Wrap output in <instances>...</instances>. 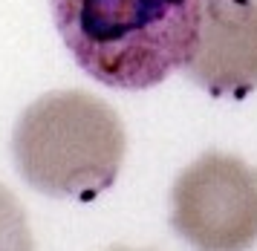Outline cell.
<instances>
[{
	"mask_svg": "<svg viewBox=\"0 0 257 251\" xmlns=\"http://www.w3.org/2000/svg\"><path fill=\"white\" fill-rule=\"evenodd\" d=\"M185 75L214 98L257 90V0H202Z\"/></svg>",
	"mask_w": 257,
	"mask_h": 251,
	"instance_id": "obj_4",
	"label": "cell"
},
{
	"mask_svg": "<svg viewBox=\"0 0 257 251\" xmlns=\"http://www.w3.org/2000/svg\"><path fill=\"white\" fill-rule=\"evenodd\" d=\"M110 251H139V248H127V245H116V248H110ZM142 251H151V248H142Z\"/></svg>",
	"mask_w": 257,
	"mask_h": 251,
	"instance_id": "obj_6",
	"label": "cell"
},
{
	"mask_svg": "<svg viewBox=\"0 0 257 251\" xmlns=\"http://www.w3.org/2000/svg\"><path fill=\"white\" fill-rule=\"evenodd\" d=\"M127 150L118 113L93 92H47L26 107L12 156L26 185L47 196L95 199L116 182Z\"/></svg>",
	"mask_w": 257,
	"mask_h": 251,
	"instance_id": "obj_2",
	"label": "cell"
},
{
	"mask_svg": "<svg viewBox=\"0 0 257 251\" xmlns=\"http://www.w3.org/2000/svg\"><path fill=\"white\" fill-rule=\"evenodd\" d=\"M75 64L116 90H151L185 64L202 0H49Z\"/></svg>",
	"mask_w": 257,
	"mask_h": 251,
	"instance_id": "obj_1",
	"label": "cell"
},
{
	"mask_svg": "<svg viewBox=\"0 0 257 251\" xmlns=\"http://www.w3.org/2000/svg\"><path fill=\"white\" fill-rule=\"evenodd\" d=\"M0 251H35L26 211L6 185H0Z\"/></svg>",
	"mask_w": 257,
	"mask_h": 251,
	"instance_id": "obj_5",
	"label": "cell"
},
{
	"mask_svg": "<svg viewBox=\"0 0 257 251\" xmlns=\"http://www.w3.org/2000/svg\"><path fill=\"white\" fill-rule=\"evenodd\" d=\"M171 228L194 251H248L257 242V168L202 153L171 188Z\"/></svg>",
	"mask_w": 257,
	"mask_h": 251,
	"instance_id": "obj_3",
	"label": "cell"
}]
</instances>
